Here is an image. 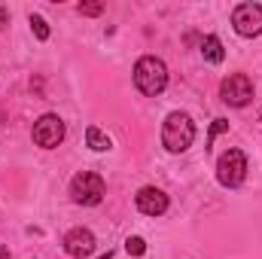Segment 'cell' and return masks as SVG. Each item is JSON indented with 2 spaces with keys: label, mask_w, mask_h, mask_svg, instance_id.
I'll return each mask as SVG.
<instances>
[{
  "label": "cell",
  "mask_w": 262,
  "mask_h": 259,
  "mask_svg": "<svg viewBox=\"0 0 262 259\" xmlns=\"http://www.w3.org/2000/svg\"><path fill=\"white\" fill-rule=\"evenodd\" d=\"M76 9H79V15H101L104 12V3H79Z\"/></svg>",
  "instance_id": "14"
},
{
  "label": "cell",
  "mask_w": 262,
  "mask_h": 259,
  "mask_svg": "<svg viewBox=\"0 0 262 259\" xmlns=\"http://www.w3.org/2000/svg\"><path fill=\"white\" fill-rule=\"evenodd\" d=\"M232 28L241 37H259L262 34V6L259 3H241V6H235Z\"/></svg>",
  "instance_id": "7"
},
{
  "label": "cell",
  "mask_w": 262,
  "mask_h": 259,
  "mask_svg": "<svg viewBox=\"0 0 262 259\" xmlns=\"http://www.w3.org/2000/svg\"><path fill=\"white\" fill-rule=\"evenodd\" d=\"M85 143H89L95 153H107V149L113 146V143H110V137H107L101 128H95V125H89V128H85Z\"/></svg>",
  "instance_id": "11"
},
{
  "label": "cell",
  "mask_w": 262,
  "mask_h": 259,
  "mask_svg": "<svg viewBox=\"0 0 262 259\" xmlns=\"http://www.w3.org/2000/svg\"><path fill=\"white\" fill-rule=\"evenodd\" d=\"M107 195V186H104V177L95 174V171H79L73 180H70V198L76 204H101V198Z\"/></svg>",
  "instance_id": "3"
},
{
  "label": "cell",
  "mask_w": 262,
  "mask_h": 259,
  "mask_svg": "<svg viewBox=\"0 0 262 259\" xmlns=\"http://www.w3.org/2000/svg\"><path fill=\"white\" fill-rule=\"evenodd\" d=\"M64 250L73 259H85L95 253V235L89 229H70L64 235Z\"/></svg>",
  "instance_id": "9"
},
{
  "label": "cell",
  "mask_w": 262,
  "mask_h": 259,
  "mask_svg": "<svg viewBox=\"0 0 262 259\" xmlns=\"http://www.w3.org/2000/svg\"><path fill=\"white\" fill-rule=\"evenodd\" d=\"M0 125H3V113H0Z\"/></svg>",
  "instance_id": "19"
},
{
  "label": "cell",
  "mask_w": 262,
  "mask_h": 259,
  "mask_svg": "<svg viewBox=\"0 0 262 259\" xmlns=\"http://www.w3.org/2000/svg\"><path fill=\"white\" fill-rule=\"evenodd\" d=\"M195 140V125L189 119V113H168L165 125H162V143L168 153H186Z\"/></svg>",
  "instance_id": "2"
},
{
  "label": "cell",
  "mask_w": 262,
  "mask_h": 259,
  "mask_svg": "<svg viewBox=\"0 0 262 259\" xmlns=\"http://www.w3.org/2000/svg\"><path fill=\"white\" fill-rule=\"evenodd\" d=\"M244 177H247V156L241 149H226L216 159V180H220V186L235 189V186L244 183Z\"/></svg>",
  "instance_id": "4"
},
{
  "label": "cell",
  "mask_w": 262,
  "mask_h": 259,
  "mask_svg": "<svg viewBox=\"0 0 262 259\" xmlns=\"http://www.w3.org/2000/svg\"><path fill=\"white\" fill-rule=\"evenodd\" d=\"M0 259H9V250L6 247H0Z\"/></svg>",
  "instance_id": "17"
},
{
  "label": "cell",
  "mask_w": 262,
  "mask_h": 259,
  "mask_svg": "<svg viewBox=\"0 0 262 259\" xmlns=\"http://www.w3.org/2000/svg\"><path fill=\"white\" fill-rule=\"evenodd\" d=\"M125 250H128V256H143V253H146V241L134 235V238L125 241Z\"/></svg>",
  "instance_id": "13"
},
{
  "label": "cell",
  "mask_w": 262,
  "mask_h": 259,
  "mask_svg": "<svg viewBox=\"0 0 262 259\" xmlns=\"http://www.w3.org/2000/svg\"><path fill=\"white\" fill-rule=\"evenodd\" d=\"M220 95L229 107H247L253 101V79L247 73H229L220 85Z\"/></svg>",
  "instance_id": "5"
},
{
  "label": "cell",
  "mask_w": 262,
  "mask_h": 259,
  "mask_svg": "<svg viewBox=\"0 0 262 259\" xmlns=\"http://www.w3.org/2000/svg\"><path fill=\"white\" fill-rule=\"evenodd\" d=\"M134 204L146 217H162L168 210V195L162 192V189H156V186H143L140 192L134 195Z\"/></svg>",
  "instance_id": "8"
},
{
  "label": "cell",
  "mask_w": 262,
  "mask_h": 259,
  "mask_svg": "<svg viewBox=\"0 0 262 259\" xmlns=\"http://www.w3.org/2000/svg\"><path fill=\"white\" fill-rule=\"evenodd\" d=\"M101 259H113V253H110V250H107V253H104V256H101Z\"/></svg>",
  "instance_id": "18"
},
{
  "label": "cell",
  "mask_w": 262,
  "mask_h": 259,
  "mask_svg": "<svg viewBox=\"0 0 262 259\" xmlns=\"http://www.w3.org/2000/svg\"><path fill=\"white\" fill-rule=\"evenodd\" d=\"M201 58L207 61V64H220L223 58H226V52H223V40L220 37H204L201 40Z\"/></svg>",
  "instance_id": "10"
},
{
  "label": "cell",
  "mask_w": 262,
  "mask_h": 259,
  "mask_svg": "<svg viewBox=\"0 0 262 259\" xmlns=\"http://www.w3.org/2000/svg\"><path fill=\"white\" fill-rule=\"evenodd\" d=\"M226 128H229V122H226V119H213V125H210V137H207V146L213 143V137H216V134H223Z\"/></svg>",
  "instance_id": "15"
},
{
  "label": "cell",
  "mask_w": 262,
  "mask_h": 259,
  "mask_svg": "<svg viewBox=\"0 0 262 259\" xmlns=\"http://www.w3.org/2000/svg\"><path fill=\"white\" fill-rule=\"evenodd\" d=\"M64 140V119L55 113H46L34 122V143L43 149H55Z\"/></svg>",
  "instance_id": "6"
},
{
  "label": "cell",
  "mask_w": 262,
  "mask_h": 259,
  "mask_svg": "<svg viewBox=\"0 0 262 259\" xmlns=\"http://www.w3.org/2000/svg\"><path fill=\"white\" fill-rule=\"evenodd\" d=\"M134 85H137L143 95H149V98L162 95L165 85H168V67H165V61L156 58V55H143V58L134 64Z\"/></svg>",
  "instance_id": "1"
},
{
  "label": "cell",
  "mask_w": 262,
  "mask_h": 259,
  "mask_svg": "<svg viewBox=\"0 0 262 259\" xmlns=\"http://www.w3.org/2000/svg\"><path fill=\"white\" fill-rule=\"evenodd\" d=\"M31 31L37 34V40H49V25L43 15H31Z\"/></svg>",
  "instance_id": "12"
},
{
  "label": "cell",
  "mask_w": 262,
  "mask_h": 259,
  "mask_svg": "<svg viewBox=\"0 0 262 259\" xmlns=\"http://www.w3.org/2000/svg\"><path fill=\"white\" fill-rule=\"evenodd\" d=\"M6 25H9V12H6V9H3V6H0V31H3V28H6Z\"/></svg>",
  "instance_id": "16"
}]
</instances>
